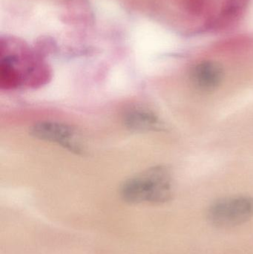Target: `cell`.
<instances>
[{"mask_svg":"<svg viewBox=\"0 0 253 254\" xmlns=\"http://www.w3.org/2000/svg\"><path fill=\"white\" fill-rule=\"evenodd\" d=\"M51 72L47 65L25 46L1 44L0 87L4 90L37 88L46 84Z\"/></svg>","mask_w":253,"mask_h":254,"instance_id":"obj_1","label":"cell"},{"mask_svg":"<svg viewBox=\"0 0 253 254\" xmlns=\"http://www.w3.org/2000/svg\"><path fill=\"white\" fill-rule=\"evenodd\" d=\"M173 194L172 174L164 166L147 169L126 179L120 188V195L129 204H162Z\"/></svg>","mask_w":253,"mask_h":254,"instance_id":"obj_2","label":"cell"},{"mask_svg":"<svg viewBox=\"0 0 253 254\" xmlns=\"http://www.w3.org/2000/svg\"><path fill=\"white\" fill-rule=\"evenodd\" d=\"M208 219L220 228H232L242 225L253 217V198L235 195L220 198L208 209Z\"/></svg>","mask_w":253,"mask_h":254,"instance_id":"obj_3","label":"cell"},{"mask_svg":"<svg viewBox=\"0 0 253 254\" xmlns=\"http://www.w3.org/2000/svg\"><path fill=\"white\" fill-rule=\"evenodd\" d=\"M30 134L39 140L60 146L75 155H83L86 152V145L80 131L65 124L39 122L31 127Z\"/></svg>","mask_w":253,"mask_h":254,"instance_id":"obj_4","label":"cell"},{"mask_svg":"<svg viewBox=\"0 0 253 254\" xmlns=\"http://www.w3.org/2000/svg\"><path fill=\"white\" fill-rule=\"evenodd\" d=\"M123 123L132 132L145 133L164 129V125L158 116L150 109L141 105H132L126 109L123 114Z\"/></svg>","mask_w":253,"mask_h":254,"instance_id":"obj_5","label":"cell"},{"mask_svg":"<svg viewBox=\"0 0 253 254\" xmlns=\"http://www.w3.org/2000/svg\"><path fill=\"white\" fill-rule=\"evenodd\" d=\"M224 76L222 65L212 61H202L196 64L190 73L193 86L202 92L215 90L222 83Z\"/></svg>","mask_w":253,"mask_h":254,"instance_id":"obj_6","label":"cell"}]
</instances>
